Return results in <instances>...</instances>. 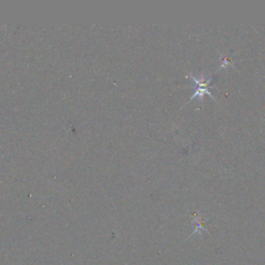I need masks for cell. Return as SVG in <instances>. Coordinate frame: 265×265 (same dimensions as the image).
Masks as SVG:
<instances>
[{
  "label": "cell",
  "instance_id": "1",
  "mask_svg": "<svg viewBox=\"0 0 265 265\" xmlns=\"http://www.w3.org/2000/svg\"><path fill=\"white\" fill-rule=\"evenodd\" d=\"M190 77H191L193 80H194V82H195V83L197 84V85H198V87L196 88V91H195L194 95L192 96V100L194 99L195 96H202L204 93H207V94H209V95L212 96L211 92L208 91V88H207V85H208V83L210 82V79H208V80H204V77H201V79L198 80L197 78H195L193 75H191ZM212 98H213V96H212ZM213 99H214V98H213Z\"/></svg>",
  "mask_w": 265,
  "mask_h": 265
}]
</instances>
